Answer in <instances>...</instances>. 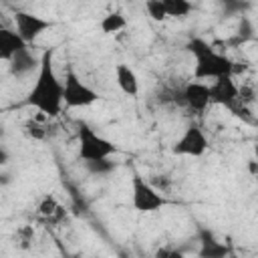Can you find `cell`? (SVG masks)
<instances>
[{
	"label": "cell",
	"instance_id": "1",
	"mask_svg": "<svg viewBox=\"0 0 258 258\" xmlns=\"http://www.w3.org/2000/svg\"><path fill=\"white\" fill-rule=\"evenodd\" d=\"M28 103L48 117H56L62 107V83L52 71V50H44L40 56V71L34 87L28 93Z\"/></svg>",
	"mask_w": 258,
	"mask_h": 258
},
{
	"label": "cell",
	"instance_id": "2",
	"mask_svg": "<svg viewBox=\"0 0 258 258\" xmlns=\"http://www.w3.org/2000/svg\"><path fill=\"white\" fill-rule=\"evenodd\" d=\"M189 50L196 56V69H194L196 79H216L232 73V62L226 58V54L218 52L204 40H198V38L191 40Z\"/></svg>",
	"mask_w": 258,
	"mask_h": 258
},
{
	"label": "cell",
	"instance_id": "3",
	"mask_svg": "<svg viewBox=\"0 0 258 258\" xmlns=\"http://www.w3.org/2000/svg\"><path fill=\"white\" fill-rule=\"evenodd\" d=\"M79 153L85 161H105L115 153V145L87 125H81L79 129Z\"/></svg>",
	"mask_w": 258,
	"mask_h": 258
},
{
	"label": "cell",
	"instance_id": "4",
	"mask_svg": "<svg viewBox=\"0 0 258 258\" xmlns=\"http://www.w3.org/2000/svg\"><path fill=\"white\" fill-rule=\"evenodd\" d=\"M131 191H133L131 202H133V208L137 212H155L167 204V200L149 181H145L141 175H133Z\"/></svg>",
	"mask_w": 258,
	"mask_h": 258
},
{
	"label": "cell",
	"instance_id": "5",
	"mask_svg": "<svg viewBox=\"0 0 258 258\" xmlns=\"http://www.w3.org/2000/svg\"><path fill=\"white\" fill-rule=\"evenodd\" d=\"M97 101V93L89 89L73 71L67 73L62 83V103L69 107H87Z\"/></svg>",
	"mask_w": 258,
	"mask_h": 258
},
{
	"label": "cell",
	"instance_id": "6",
	"mask_svg": "<svg viewBox=\"0 0 258 258\" xmlns=\"http://www.w3.org/2000/svg\"><path fill=\"white\" fill-rule=\"evenodd\" d=\"M206 149H208V139H206L204 131L200 127H196V125L187 127L183 131V135L173 145V153H177V155H191V157L204 155Z\"/></svg>",
	"mask_w": 258,
	"mask_h": 258
},
{
	"label": "cell",
	"instance_id": "7",
	"mask_svg": "<svg viewBox=\"0 0 258 258\" xmlns=\"http://www.w3.org/2000/svg\"><path fill=\"white\" fill-rule=\"evenodd\" d=\"M14 24H16V32L24 42H32L34 38H38L44 30L50 28V22L30 14V12H16L14 14Z\"/></svg>",
	"mask_w": 258,
	"mask_h": 258
},
{
	"label": "cell",
	"instance_id": "8",
	"mask_svg": "<svg viewBox=\"0 0 258 258\" xmlns=\"http://www.w3.org/2000/svg\"><path fill=\"white\" fill-rule=\"evenodd\" d=\"M210 99L214 103L228 105V107L238 99V85L234 83L232 75H222L214 79V83L210 85Z\"/></svg>",
	"mask_w": 258,
	"mask_h": 258
},
{
	"label": "cell",
	"instance_id": "9",
	"mask_svg": "<svg viewBox=\"0 0 258 258\" xmlns=\"http://www.w3.org/2000/svg\"><path fill=\"white\" fill-rule=\"evenodd\" d=\"M183 99L187 101V105L196 111H204L210 105V85H204L200 81H191L187 83L185 91H183Z\"/></svg>",
	"mask_w": 258,
	"mask_h": 258
},
{
	"label": "cell",
	"instance_id": "10",
	"mask_svg": "<svg viewBox=\"0 0 258 258\" xmlns=\"http://www.w3.org/2000/svg\"><path fill=\"white\" fill-rule=\"evenodd\" d=\"M22 48H26V42L16 30L0 28V60H12Z\"/></svg>",
	"mask_w": 258,
	"mask_h": 258
},
{
	"label": "cell",
	"instance_id": "11",
	"mask_svg": "<svg viewBox=\"0 0 258 258\" xmlns=\"http://www.w3.org/2000/svg\"><path fill=\"white\" fill-rule=\"evenodd\" d=\"M115 81H117V87H119L125 95L135 97V95L139 93V79H137L135 71H133L129 64L119 62V64L115 67Z\"/></svg>",
	"mask_w": 258,
	"mask_h": 258
},
{
	"label": "cell",
	"instance_id": "12",
	"mask_svg": "<svg viewBox=\"0 0 258 258\" xmlns=\"http://www.w3.org/2000/svg\"><path fill=\"white\" fill-rule=\"evenodd\" d=\"M36 212H38L40 218H44V220H48V222H54V220H58V218L62 216V206L58 204V200H56L54 196L46 194V196L40 198Z\"/></svg>",
	"mask_w": 258,
	"mask_h": 258
},
{
	"label": "cell",
	"instance_id": "13",
	"mask_svg": "<svg viewBox=\"0 0 258 258\" xmlns=\"http://www.w3.org/2000/svg\"><path fill=\"white\" fill-rule=\"evenodd\" d=\"M99 26H101V30L105 34H117V32H121L127 26V20H125V16L121 12H107L101 18Z\"/></svg>",
	"mask_w": 258,
	"mask_h": 258
},
{
	"label": "cell",
	"instance_id": "14",
	"mask_svg": "<svg viewBox=\"0 0 258 258\" xmlns=\"http://www.w3.org/2000/svg\"><path fill=\"white\" fill-rule=\"evenodd\" d=\"M161 4L165 6L167 16L181 18V16H187V14L191 12V4H189V0H161Z\"/></svg>",
	"mask_w": 258,
	"mask_h": 258
},
{
	"label": "cell",
	"instance_id": "15",
	"mask_svg": "<svg viewBox=\"0 0 258 258\" xmlns=\"http://www.w3.org/2000/svg\"><path fill=\"white\" fill-rule=\"evenodd\" d=\"M145 12L155 22H163V20L169 18L167 12H165V6L161 4V0H145Z\"/></svg>",
	"mask_w": 258,
	"mask_h": 258
},
{
	"label": "cell",
	"instance_id": "16",
	"mask_svg": "<svg viewBox=\"0 0 258 258\" xmlns=\"http://www.w3.org/2000/svg\"><path fill=\"white\" fill-rule=\"evenodd\" d=\"M24 131H26V135H30L32 139H44L46 137V131H44V125L42 123H38V121H28L26 125H24Z\"/></svg>",
	"mask_w": 258,
	"mask_h": 258
}]
</instances>
